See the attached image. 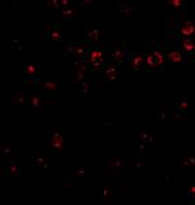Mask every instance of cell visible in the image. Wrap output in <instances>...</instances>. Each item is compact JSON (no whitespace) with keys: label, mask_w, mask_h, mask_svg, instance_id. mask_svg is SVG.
I'll return each mask as SVG.
<instances>
[{"label":"cell","mask_w":195,"mask_h":205,"mask_svg":"<svg viewBox=\"0 0 195 205\" xmlns=\"http://www.w3.org/2000/svg\"><path fill=\"white\" fill-rule=\"evenodd\" d=\"M146 65L148 69H159L161 65L164 64V56L161 52L159 51H154L152 53H150L146 57Z\"/></svg>","instance_id":"cell-1"},{"label":"cell","mask_w":195,"mask_h":205,"mask_svg":"<svg viewBox=\"0 0 195 205\" xmlns=\"http://www.w3.org/2000/svg\"><path fill=\"white\" fill-rule=\"evenodd\" d=\"M134 5L132 3H121L119 7H117V11H116V17H120L122 20H126L128 17H132L134 16Z\"/></svg>","instance_id":"cell-2"},{"label":"cell","mask_w":195,"mask_h":205,"mask_svg":"<svg viewBox=\"0 0 195 205\" xmlns=\"http://www.w3.org/2000/svg\"><path fill=\"white\" fill-rule=\"evenodd\" d=\"M108 168H109V170L112 173L115 174V175H117L120 171H122V170L125 169V162L124 160L121 159V157H113V159L111 160V162L108 164Z\"/></svg>","instance_id":"cell-3"},{"label":"cell","mask_w":195,"mask_h":205,"mask_svg":"<svg viewBox=\"0 0 195 205\" xmlns=\"http://www.w3.org/2000/svg\"><path fill=\"white\" fill-rule=\"evenodd\" d=\"M90 64H103L104 62V53L100 50H93L89 56Z\"/></svg>","instance_id":"cell-4"},{"label":"cell","mask_w":195,"mask_h":205,"mask_svg":"<svg viewBox=\"0 0 195 205\" xmlns=\"http://www.w3.org/2000/svg\"><path fill=\"white\" fill-rule=\"evenodd\" d=\"M50 147L51 148H54L55 151H61L63 149V147H64V140H63V136H61V134L60 133H57V134H54V136H52V139H51V143H50Z\"/></svg>","instance_id":"cell-5"},{"label":"cell","mask_w":195,"mask_h":205,"mask_svg":"<svg viewBox=\"0 0 195 205\" xmlns=\"http://www.w3.org/2000/svg\"><path fill=\"white\" fill-rule=\"evenodd\" d=\"M86 38L89 39L90 42H98L102 39V30L100 27H94L89 30V31H86Z\"/></svg>","instance_id":"cell-6"},{"label":"cell","mask_w":195,"mask_h":205,"mask_svg":"<svg viewBox=\"0 0 195 205\" xmlns=\"http://www.w3.org/2000/svg\"><path fill=\"white\" fill-rule=\"evenodd\" d=\"M30 107H31V109H33V113H38L41 112V105H42V101H41V98L38 96V95H31L30 96Z\"/></svg>","instance_id":"cell-7"},{"label":"cell","mask_w":195,"mask_h":205,"mask_svg":"<svg viewBox=\"0 0 195 205\" xmlns=\"http://www.w3.org/2000/svg\"><path fill=\"white\" fill-rule=\"evenodd\" d=\"M87 51V46L86 44H72L69 47V52H72L73 55H76L77 57H80Z\"/></svg>","instance_id":"cell-8"},{"label":"cell","mask_w":195,"mask_h":205,"mask_svg":"<svg viewBox=\"0 0 195 205\" xmlns=\"http://www.w3.org/2000/svg\"><path fill=\"white\" fill-rule=\"evenodd\" d=\"M195 33V29H194V24L193 22H186L184 26L181 27V34L185 37H193Z\"/></svg>","instance_id":"cell-9"},{"label":"cell","mask_w":195,"mask_h":205,"mask_svg":"<svg viewBox=\"0 0 195 205\" xmlns=\"http://www.w3.org/2000/svg\"><path fill=\"white\" fill-rule=\"evenodd\" d=\"M167 57L171 62H182V61H184V57H182L181 52H178V51H169Z\"/></svg>","instance_id":"cell-10"},{"label":"cell","mask_w":195,"mask_h":205,"mask_svg":"<svg viewBox=\"0 0 195 205\" xmlns=\"http://www.w3.org/2000/svg\"><path fill=\"white\" fill-rule=\"evenodd\" d=\"M22 69L26 75H35L39 70V65H24Z\"/></svg>","instance_id":"cell-11"},{"label":"cell","mask_w":195,"mask_h":205,"mask_svg":"<svg viewBox=\"0 0 195 205\" xmlns=\"http://www.w3.org/2000/svg\"><path fill=\"white\" fill-rule=\"evenodd\" d=\"M106 78L109 82H113L115 79H116V66L113 64H111L107 68V70H106Z\"/></svg>","instance_id":"cell-12"},{"label":"cell","mask_w":195,"mask_h":205,"mask_svg":"<svg viewBox=\"0 0 195 205\" xmlns=\"http://www.w3.org/2000/svg\"><path fill=\"white\" fill-rule=\"evenodd\" d=\"M181 47L185 52H193L194 48H195V44H194V42L191 40V39H186V40H184L181 43Z\"/></svg>","instance_id":"cell-13"},{"label":"cell","mask_w":195,"mask_h":205,"mask_svg":"<svg viewBox=\"0 0 195 205\" xmlns=\"http://www.w3.org/2000/svg\"><path fill=\"white\" fill-rule=\"evenodd\" d=\"M142 64H143V57H142L141 55H137L133 59L132 64H130V66H132L134 70H139V68H141Z\"/></svg>","instance_id":"cell-14"},{"label":"cell","mask_w":195,"mask_h":205,"mask_svg":"<svg viewBox=\"0 0 195 205\" xmlns=\"http://www.w3.org/2000/svg\"><path fill=\"white\" fill-rule=\"evenodd\" d=\"M11 101L13 104H24L25 103V96L22 92H18L16 95H12L11 96Z\"/></svg>","instance_id":"cell-15"},{"label":"cell","mask_w":195,"mask_h":205,"mask_svg":"<svg viewBox=\"0 0 195 205\" xmlns=\"http://www.w3.org/2000/svg\"><path fill=\"white\" fill-rule=\"evenodd\" d=\"M74 66H76V70L81 73H86V70H87V62L86 61H76Z\"/></svg>","instance_id":"cell-16"},{"label":"cell","mask_w":195,"mask_h":205,"mask_svg":"<svg viewBox=\"0 0 195 205\" xmlns=\"http://www.w3.org/2000/svg\"><path fill=\"white\" fill-rule=\"evenodd\" d=\"M42 88L47 91V92H54V91L57 90V85L54 83V82H46V83H43Z\"/></svg>","instance_id":"cell-17"},{"label":"cell","mask_w":195,"mask_h":205,"mask_svg":"<svg viewBox=\"0 0 195 205\" xmlns=\"http://www.w3.org/2000/svg\"><path fill=\"white\" fill-rule=\"evenodd\" d=\"M112 57H113L115 60H117V61H122L124 57H125V51L120 50V48L115 50L113 52H112Z\"/></svg>","instance_id":"cell-18"},{"label":"cell","mask_w":195,"mask_h":205,"mask_svg":"<svg viewBox=\"0 0 195 205\" xmlns=\"http://www.w3.org/2000/svg\"><path fill=\"white\" fill-rule=\"evenodd\" d=\"M50 38L52 39V40H57V42H60V40H61V38H63V34H61V31H60V30L54 29V31L51 33Z\"/></svg>","instance_id":"cell-19"},{"label":"cell","mask_w":195,"mask_h":205,"mask_svg":"<svg viewBox=\"0 0 195 205\" xmlns=\"http://www.w3.org/2000/svg\"><path fill=\"white\" fill-rule=\"evenodd\" d=\"M74 14H76V9H73V8H70V7L69 8H63V17L64 18L65 17H70L72 18Z\"/></svg>","instance_id":"cell-20"},{"label":"cell","mask_w":195,"mask_h":205,"mask_svg":"<svg viewBox=\"0 0 195 205\" xmlns=\"http://www.w3.org/2000/svg\"><path fill=\"white\" fill-rule=\"evenodd\" d=\"M168 5H172L176 9H181L182 7H184V3L181 2V0H169V2H167Z\"/></svg>","instance_id":"cell-21"},{"label":"cell","mask_w":195,"mask_h":205,"mask_svg":"<svg viewBox=\"0 0 195 205\" xmlns=\"http://www.w3.org/2000/svg\"><path fill=\"white\" fill-rule=\"evenodd\" d=\"M181 165L182 166H194L195 165V160L193 157H187V159H184L181 161Z\"/></svg>","instance_id":"cell-22"},{"label":"cell","mask_w":195,"mask_h":205,"mask_svg":"<svg viewBox=\"0 0 195 205\" xmlns=\"http://www.w3.org/2000/svg\"><path fill=\"white\" fill-rule=\"evenodd\" d=\"M18 174V164L15 162V161H12L11 162V175H17Z\"/></svg>","instance_id":"cell-23"},{"label":"cell","mask_w":195,"mask_h":205,"mask_svg":"<svg viewBox=\"0 0 195 205\" xmlns=\"http://www.w3.org/2000/svg\"><path fill=\"white\" fill-rule=\"evenodd\" d=\"M87 173V169H74L73 170V174H74V175H77V177H83L85 174Z\"/></svg>","instance_id":"cell-24"},{"label":"cell","mask_w":195,"mask_h":205,"mask_svg":"<svg viewBox=\"0 0 195 205\" xmlns=\"http://www.w3.org/2000/svg\"><path fill=\"white\" fill-rule=\"evenodd\" d=\"M83 78H85V73H81V72L76 70V73H74V82H76V83H77V82L83 81Z\"/></svg>","instance_id":"cell-25"},{"label":"cell","mask_w":195,"mask_h":205,"mask_svg":"<svg viewBox=\"0 0 195 205\" xmlns=\"http://www.w3.org/2000/svg\"><path fill=\"white\" fill-rule=\"evenodd\" d=\"M89 91H90L89 83H87V82H83V83H82V86H81V92H82V94H87Z\"/></svg>","instance_id":"cell-26"},{"label":"cell","mask_w":195,"mask_h":205,"mask_svg":"<svg viewBox=\"0 0 195 205\" xmlns=\"http://www.w3.org/2000/svg\"><path fill=\"white\" fill-rule=\"evenodd\" d=\"M47 162L46 159H43V157H37V159H34V165H44Z\"/></svg>","instance_id":"cell-27"},{"label":"cell","mask_w":195,"mask_h":205,"mask_svg":"<svg viewBox=\"0 0 195 205\" xmlns=\"http://www.w3.org/2000/svg\"><path fill=\"white\" fill-rule=\"evenodd\" d=\"M47 7L51 8V9H55V8H60L59 2H48L47 3Z\"/></svg>","instance_id":"cell-28"},{"label":"cell","mask_w":195,"mask_h":205,"mask_svg":"<svg viewBox=\"0 0 195 205\" xmlns=\"http://www.w3.org/2000/svg\"><path fill=\"white\" fill-rule=\"evenodd\" d=\"M177 105H178V108L182 109V111H186V109H187V103H186V100H184V101H180Z\"/></svg>","instance_id":"cell-29"},{"label":"cell","mask_w":195,"mask_h":205,"mask_svg":"<svg viewBox=\"0 0 195 205\" xmlns=\"http://www.w3.org/2000/svg\"><path fill=\"white\" fill-rule=\"evenodd\" d=\"M59 4H60V8H61V7H69L72 3L69 0H61V2H59Z\"/></svg>","instance_id":"cell-30"},{"label":"cell","mask_w":195,"mask_h":205,"mask_svg":"<svg viewBox=\"0 0 195 205\" xmlns=\"http://www.w3.org/2000/svg\"><path fill=\"white\" fill-rule=\"evenodd\" d=\"M81 4H82V5H85V7H91V5H94V2H89V0H85V2H82Z\"/></svg>","instance_id":"cell-31"},{"label":"cell","mask_w":195,"mask_h":205,"mask_svg":"<svg viewBox=\"0 0 195 205\" xmlns=\"http://www.w3.org/2000/svg\"><path fill=\"white\" fill-rule=\"evenodd\" d=\"M2 152H4V153H8V155H11V153H12V149H11V148H7V147H2Z\"/></svg>","instance_id":"cell-32"},{"label":"cell","mask_w":195,"mask_h":205,"mask_svg":"<svg viewBox=\"0 0 195 205\" xmlns=\"http://www.w3.org/2000/svg\"><path fill=\"white\" fill-rule=\"evenodd\" d=\"M164 118H165V113H161V114H159V117H158V122H160V123H161V122L164 121Z\"/></svg>","instance_id":"cell-33"},{"label":"cell","mask_w":195,"mask_h":205,"mask_svg":"<svg viewBox=\"0 0 195 205\" xmlns=\"http://www.w3.org/2000/svg\"><path fill=\"white\" fill-rule=\"evenodd\" d=\"M103 196H104L106 199H108V196H109V190H108V188H104V190H103Z\"/></svg>","instance_id":"cell-34"},{"label":"cell","mask_w":195,"mask_h":205,"mask_svg":"<svg viewBox=\"0 0 195 205\" xmlns=\"http://www.w3.org/2000/svg\"><path fill=\"white\" fill-rule=\"evenodd\" d=\"M194 192H195V187L194 186H191V187H190V188H189V195H194Z\"/></svg>","instance_id":"cell-35"},{"label":"cell","mask_w":195,"mask_h":205,"mask_svg":"<svg viewBox=\"0 0 195 205\" xmlns=\"http://www.w3.org/2000/svg\"><path fill=\"white\" fill-rule=\"evenodd\" d=\"M93 66H94L95 69H98V70H99V69H100V66H102V64H93Z\"/></svg>","instance_id":"cell-36"},{"label":"cell","mask_w":195,"mask_h":205,"mask_svg":"<svg viewBox=\"0 0 195 205\" xmlns=\"http://www.w3.org/2000/svg\"><path fill=\"white\" fill-rule=\"evenodd\" d=\"M137 168H138V170H141V169H142V162H141V161L137 164Z\"/></svg>","instance_id":"cell-37"}]
</instances>
